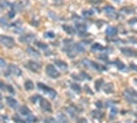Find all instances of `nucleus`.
<instances>
[{
    "label": "nucleus",
    "instance_id": "f257e3e1",
    "mask_svg": "<svg viewBox=\"0 0 137 123\" xmlns=\"http://www.w3.org/2000/svg\"><path fill=\"white\" fill-rule=\"evenodd\" d=\"M45 72H47V75L52 79H56V78L61 77V71L56 69L55 64H47L45 66Z\"/></svg>",
    "mask_w": 137,
    "mask_h": 123
},
{
    "label": "nucleus",
    "instance_id": "f03ea898",
    "mask_svg": "<svg viewBox=\"0 0 137 123\" xmlns=\"http://www.w3.org/2000/svg\"><path fill=\"white\" fill-rule=\"evenodd\" d=\"M0 44L4 45L6 48H14L15 47V40L11 36H0Z\"/></svg>",
    "mask_w": 137,
    "mask_h": 123
},
{
    "label": "nucleus",
    "instance_id": "7ed1b4c3",
    "mask_svg": "<svg viewBox=\"0 0 137 123\" xmlns=\"http://www.w3.org/2000/svg\"><path fill=\"white\" fill-rule=\"evenodd\" d=\"M37 88L41 90V92H44L45 94H48L51 98H55L56 96H58V93L55 92V89H52V88H50V86H47V85H44V83H37Z\"/></svg>",
    "mask_w": 137,
    "mask_h": 123
},
{
    "label": "nucleus",
    "instance_id": "20e7f679",
    "mask_svg": "<svg viewBox=\"0 0 137 123\" xmlns=\"http://www.w3.org/2000/svg\"><path fill=\"white\" fill-rule=\"evenodd\" d=\"M123 96L130 104H137V92H134L133 89H126L123 92Z\"/></svg>",
    "mask_w": 137,
    "mask_h": 123
},
{
    "label": "nucleus",
    "instance_id": "39448f33",
    "mask_svg": "<svg viewBox=\"0 0 137 123\" xmlns=\"http://www.w3.org/2000/svg\"><path fill=\"white\" fill-rule=\"evenodd\" d=\"M82 63H84L85 66H88V67H91V69H93V70H96V71H106L107 70L106 66H102V64H99V63H96V62H93V60H84Z\"/></svg>",
    "mask_w": 137,
    "mask_h": 123
},
{
    "label": "nucleus",
    "instance_id": "423d86ee",
    "mask_svg": "<svg viewBox=\"0 0 137 123\" xmlns=\"http://www.w3.org/2000/svg\"><path fill=\"white\" fill-rule=\"evenodd\" d=\"M25 66H26L28 70H30L33 72H40V70H41V64L39 63V62H36V60H29V62H26Z\"/></svg>",
    "mask_w": 137,
    "mask_h": 123
},
{
    "label": "nucleus",
    "instance_id": "0eeeda50",
    "mask_svg": "<svg viewBox=\"0 0 137 123\" xmlns=\"http://www.w3.org/2000/svg\"><path fill=\"white\" fill-rule=\"evenodd\" d=\"M104 12L107 14V16H108V18L118 19V11L112 7V5H106V7H104Z\"/></svg>",
    "mask_w": 137,
    "mask_h": 123
},
{
    "label": "nucleus",
    "instance_id": "6e6552de",
    "mask_svg": "<svg viewBox=\"0 0 137 123\" xmlns=\"http://www.w3.org/2000/svg\"><path fill=\"white\" fill-rule=\"evenodd\" d=\"M121 52H122L123 55H126V56H129V58H136V56H137V51H136L134 48L122 47V48H121Z\"/></svg>",
    "mask_w": 137,
    "mask_h": 123
},
{
    "label": "nucleus",
    "instance_id": "1a4fd4ad",
    "mask_svg": "<svg viewBox=\"0 0 137 123\" xmlns=\"http://www.w3.org/2000/svg\"><path fill=\"white\" fill-rule=\"evenodd\" d=\"M74 27H75V32H77V34H80V36H86L88 26H86L85 23H77Z\"/></svg>",
    "mask_w": 137,
    "mask_h": 123
},
{
    "label": "nucleus",
    "instance_id": "9d476101",
    "mask_svg": "<svg viewBox=\"0 0 137 123\" xmlns=\"http://www.w3.org/2000/svg\"><path fill=\"white\" fill-rule=\"evenodd\" d=\"M8 72H11V74H13V75H15V77H21V75H22V70H21L17 64H10V66H8Z\"/></svg>",
    "mask_w": 137,
    "mask_h": 123
},
{
    "label": "nucleus",
    "instance_id": "9b49d317",
    "mask_svg": "<svg viewBox=\"0 0 137 123\" xmlns=\"http://www.w3.org/2000/svg\"><path fill=\"white\" fill-rule=\"evenodd\" d=\"M63 52H66L67 56H69L70 59H74V58L77 56V52L74 51V48H73V42H71V47H69V45L64 47V48H63Z\"/></svg>",
    "mask_w": 137,
    "mask_h": 123
},
{
    "label": "nucleus",
    "instance_id": "f8f14e48",
    "mask_svg": "<svg viewBox=\"0 0 137 123\" xmlns=\"http://www.w3.org/2000/svg\"><path fill=\"white\" fill-rule=\"evenodd\" d=\"M40 107H41V109H43L44 112H52L51 103H50L48 100H43V98H41V101H40Z\"/></svg>",
    "mask_w": 137,
    "mask_h": 123
},
{
    "label": "nucleus",
    "instance_id": "ddd939ff",
    "mask_svg": "<svg viewBox=\"0 0 137 123\" xmlns=\"http://www.w3.org/2000/svg\"><path fill=\"white\" fill-rule=\"evenodd\" d=\"M53 64L56 66V69H58V70H64V71H66V70L69 69V64L66 63V62L61 60V59H55V62H53Z\"/></svg>",
    "mask_w": 137,
    "mask_h": 123
},
{
    "label": "nucleus",
    "instance_id": "4468645a",
    "mask_svg": "<svg viewBox=\"0 0 137 123\" xmlns=\"http://www.w3.org/2000/svg\"><path fill=\"white\" fill-rule=\"evenodd\" d=\"M34 45L37 47L39 49H41V51H44L45 55H51V51H48V45H47L45 42H43V41H34Z\"/></svg>",
    "mask_w": 137,
    "mask_h": 123
},
{
    "label": "nucleus",
    "instance_id": "2eb2a0df",
    "mask_svg": "<svg viewBox=\"0 0 137 123\" xmlns=\"http://www.w3.org/2000/svg\"><path fill=\"white\" fill-rule=\"evenodd\" d=\"M80 111V108H77V105H74V104H70L69 107H66V112L70 115V116H73V118H75V114Z\"/></svg>",
    "mask_w": 137,
    "mask_h": 123
},
{
    "label": "nucleus",
    "instance_id": "dca6fc26",
    "mask_svg": "<svg viewBox=\"0 0 137 123\" xmlns=\"http://www.w3.org/2000/svg\"><path fill=\"white\" fill-rule=\"evenodd\" d=\"M6 103H7V105H8L10 108H13V109L18 108V101L15 100V98H14V97H11V96H8V97H6Z\"/></svg>",
    "mask_w": 137,
    "mask_h": 123
},
{
    "label": "nucleus",
    "instance_id": "f3484780",
    "mask_svg": "<svg viewBox=\"0 0 137 123\" xmlns=\"http://www.w3.org/2000/svg\"><path fill=\"white\" fill-rule=\"evenodd\" d=\"M106 34L108 36V37H117L118 34V29L115 26H108L106 29Z\"/></svg>",
    "mask_w": 137,
    "mask_h": 123
},
{
    "label": "nucleus",
    "instance_id": "a211bd4d",
    "mask_svg": "<svg viewBox=\"0 0 137 123\" xmlns=\"http://www.w3.org/2000/svg\"><path fill=\"white\" fill-rule=\"evenodd\" d=\"M73 48H74V51L77 53H84L85 52V48H84V45H82L81 42H73Z\"/></svg>",
    "mask_w": 137,
    "mask_h": 123
},
{
    "label": "nucleus",
    "instance_id": "6ab92c4d",
    "mask_svg": "<svg viewBox=\"0 0 137 123\" xmlns=\"http://www.w3.org/2000/svg\"><path fill=\"white\" fill-rule=\"evenodd\" d=\"M26 52H28V55H30L32 58H36V59H37V58H40V52H39V51H37V49H36V48H32V47H29V48L26 49Z\"/></svg>",
    "mask_w": 137,
    "mask_h": 123
},
{
    "label": "nucleus",
    "instance_id": "aec40b11",
    "mask_svg": "<svg viewBox=\"0 0 137 123\" xmlns=\"http://www.w3.org/2000/svg\"><path fill=\"white\" fill-rule=\"evenodd\" d=\"M34 34H25V36H21L19 37V41L21 42H30V41H34Z\"/></svg>",
    "mask_w": 137,
    "mask_h": 123
},
{
    "label": "nucleus",
    "instance_id": "412c9836",
    "mask_svg": "<svg viewBox=\"0 0 137 123\" xmlns=\"http://www.w3.org/2000/svg\"><path fill=\"white\" fill-rule=\"evenodd\" d=\"M62 29H63L67 34H70V36H73V34L77 33V32H75V27H74V26H70V25H63Z\"/></svg>",
    "mask_w": 137,
    "mask_h": 123
},
{
    "label": "nucleus",
    "instance_id": "4be33fe9",
    "mask_svg": "<svg viewBox=\"0 0 137 123\" xmlns=\"http://www.w3.org/2000/svg\"><path fill=\"white\" fill-rule=\"evenodd\" d=\"M102 89L104 90V93H107V94L114 93V85H112V83H104Z\"/></svg>",
    "mask_w": 137,
    "mask_h": 123
},
{
    "label": "nucleus",
    "instance_id": "5701e85b",
    "mask_svg": "<svg viewBox=\"0 0 137 123\" xmlns=\"http://www.w3.org/2000/svg\"><path fill=\"white\" fill-rule=\"evenodd\" d=\"M134 8L133 7H122L121 8V14H123V15H132V14H134Z\"/></svg>",
    "mask_w": 137,
    "mask_h": 123
},
{
    "label": "nucleus",
    "instance_id": "b1692460",
    "mask_svg": "<svg viewBox=\"0 0 137 123\" xmlns=\"http://www.w3.org/2000/svg\"><path fill=\"white\" fill-rule=\"evenodd\" d=\"M32 112H30V109H29L26 105H22V107H19V115L21 116H25V118H26V116L28 115H30Z\"/></svg>",
    "mask_w": 137,
    "mask_h": 123
},
{
    "label": "nucleus",
    "instance_id": "393cba45",
    "mask_svg": "<svg viewBox=\"0 0 137 123\" xmlns=\"http://www.w3.org/2000/svg\"><path fill=\"white\" fill-rule=\"evenodd\" d=\"M70 88H71V90L74 92V93H81V90H82V88L78 85V83H75V82H70Z\"/></svg>",
    "mask_w": 137,
    "mask_h": 123
},
{
    "label": "nucleus",
    "instance_id": "a878e982",
    "mask_svg": "<svg viewBox=\"0 0 137 123\" xmlns=\"http://www.w3.org/2000/svg\"><path fill=\"white\" fill-rule=\"evenodd\" d=\"M91 49H92V51H95V52H103L104 51V47L102 44H99V42H93Z\"/></svg>",
    "mask_w": 137,
    "mask_h": 123
},
{
    "label": "nucleus",
    "instance_id": "bb28decb",
    "mask_svg": "<svg viewBox=\"0 0 137 123\" xmlns=\"http://www.w3.org/2000/svg\"><path fill=\"white\" fill-rule=\"evenodd\" d=\"M92 116L95 119H99V120H102L103 118H104V115H103V112L100 109H95V111H92Z\"/></svg>",
    "mask_w": 137,
    "mask_h": 123
},
{
    "label": "nucleus",
    "instance_id": "cd10ccee",
    "mask_svg": "<svg viewBox=\"0 0 137 123\" xmlns=\"http://www.w3.org/2000/svg\"><path fill=\"white\" fill-rule=\"evenodd\" d=\"M103 85H104V79L99 78V79H96V81H95V89H96L97 92H99V90H102Z\"/></svg>",
    "mask_w": 137,
    "mask_h": 123
},
{
    "label": "nucleus",
    "instance_id": "c85d7f7f",
    "mask_svg": "<svg viewBox=\"0 0 137 123\" xmlns=\"http://www.w3.org/2000/svg\"><path fill=\"white\" fill-rule=\"evenodd\" d=\"M78 75H80V78H81V79H84V81H91V79H92V77L89 75L88 72H85L84 70H82V71L78 74Z\"/></svg>",
    "mask_w": 137,
    "mask_h": 123
},
{
    "label": "nucleus",
    "instance_id": "c756f323",
    "mask_svg": "<svg viewBox=\"0 0 137 123\" xmlns=\"http://www.w3.org/2000/svg\"><path fill=\"white\" fill-rule=\"evenodd\" d=\"M23 86H25V89H26V90H29V92L34 89V83H33V81H30V79L25 81V85H23Z\"/></svg>",
    "mask_w": 137,
    "mask_h": 123
},
{
    "label": "nucleus",
    "instance_id": "7c9ffc66",
    "mask_svg": "<svg viewBox=\"0 0 137 123\" xmlns=\"http://www.w3.org/2000/svg\"><path fill=\"white\" fill-rule=\"evenodd\" d=\"M95 14V10H82V15L85 18H92Z\"/></svg>",
    "mask_w": 137,
    "mask_h": 123
},
{
    "label": "nucleus",
    "instance_id": "2f4dec72",
    "mask_svg": "<svg viewBox=\"0 0 137 123\" xmlns=\"http://www.w3.org/2000/svg\"><path fill=\"white\" fill-rule=\"evenodd\" d=\"M34 122H37V118H36L34 115H28L26 116V119H25V123H34Z\"/></svg>",
    "mask_w": 137,
    "mask_h": 123
},
{
    "label": "nucleus",
    "instance_id": "473e14b6",
    "mask_svg": "<svg viewBox=\"0 0 137 123\" xmlns=\"http://www.w3.org/2000/svg\"><path fill=\"white\" fill-rule=\"evenodd\" d=\"M115 66H117L121 71H128V70H126V66H125L122 62H119V60H115Z\"/></svg>",
    "mask_w": 137,
    "mask_h": 123
},
{
    "label": "nucleus",
    "instance_id": "72a5a7b5",
    "mask_svg": "<svg viewBox=\"0 0 137 123\" xmlns=\"http://www.w3.org/2000/svg\"><path fill=\"white\" fill-rule=\"evenodd\" d=\"M56 119H58L59 123H67V118H66V116H64L63 114H58Z\"/></svg>",
    "mask_w": 137,
    "mask_h": 123
},
{
    "label": "nucleus",
    "instance_id": "f704fd0d",
    "mask_svg": "<svg viewBox=\"0 0 137 123\" xmlns=\"http://www.w3.org/2000/svg\"><path fill=\"white\" fill-rule=\"evenodd\" d=\"M30 101H32V103H34V104L40 103V101H41V96H39V94H36V96H32V97H30Z\"/></svg>",
    "mask_w": 137,
    "mask_h": 123
},
{
    "label": "nucleus",
    "instance_id": "c9c22d12",
    "mask_svg": "<svg viewBox=\"0 0 137 123\" xmlns=\"http://www.w3.org/2000/svg\"><path fill=\"white\" fill-rule=\"evenodd\" d=\"M6 90H8V93H10L11 96H14V94H15V89H14L11 85H7V83H6Z\"/></svg>",
    "mask_w": 137,
    "mask_h": 123
},
{
    "label": "nucleus",
    "instance_id": "e433bc0d",
    "mask_svg": "<svg viewBox=\"0 0 137 123\" xmlns=\"http://www.w3.org/2000/svg\"><path fill=\"white\" fill-rule=\"evenodd\" d=\"M44 37H45V38H55V33H53V32H51V30H50V32H45L44 33Z\"/></svg>",
    "mask_w": 137,
    "mask_h": 123
},
{
    "label": "nucleus",
    "instance_id": "4c0bfd02",
    "mask_svg": "<svg viewBox=\"0 0 137 123\" xmlns=\"http://www.w3.org/2000/svg\"><path fill=\"white\" fill-rule=\"evenodd\" d=\"M44 123H59V122H58V119L50 116V118H45V119H44Z\"/></svg>",
    "mask_w": 137,
    "mask_h": 123
},
{
    "label": "nucleus",
    "instance_id": "58836bf2",
    "mask_svg": "<svg viewBox=\"0 0 137 123\" xmlns=\"http://www.w3.org/2000/svg\"><path fill=\"white\" fill-rule=\"evenodd\" d=\"M97 59L100 62H104V63H108V59H107V55H99Z\"/></svg>",
    "mask_w": 137,
    "mask_h": 123
},
{
    "label": "nucleus",
    "instance_id": "ea45409f",
    "mask_svg": "<svg viewBox=\"0 0 137 123\" xmlns=\"http://www.w3.org/2000/svg\"><path fill=\"white\" fill-rule=\"evenodd\" d=\"M7 18H8V19H13V18H15V10L11 8L8 11V14H7Z\"/></svg>",
    "mask_w": 137,
    "mask_h": 123
},
{
    "label": "nucleus",
    "instance_id": "a19ab883",
    "mask_svg": "<svg viewBox=\"0 0 137 123\" xmlns=\"http://www.w3.org/2000/svg\"><path fill=\"white\" fill-rule=\"evenodd\" d=\"M0 23H2L3 26H8V18H7V16L2 18V19H0Z\"/></svg>",
    "mask_w": 137,
    "mask_h": 123
},
{
    "label": "nucleus",
    "instance_id": "79ce46f5",
    "mask_svg": "<svg viewBox=\"0 0 137 123\" xmlns=\"http://www.w3.org/2000/svg\"><path fill=\"white\" fill-rule=\"evenodd\" d=\"M117 114H118V109H117L115 107H111V116H110V119H112Z\"/></svg>",
    "mask_w": 137,
    "mask_h": 123
},
{
    "label": "nucleus",
    "instance_id": "37998d69",
    "mask_svg": "<svg viewBox=\"0 0 137 123\" xmlns=\"http://www.w3.org/2000/svg\"><path fill=\"white\" fill-rule=\"evenodd\" d=\"M95 105H96V108H97V109H102V108L104 107V104H103L102 101H99V100H97L96 103H95Z\"/></svg>",
    "mask_w": 137,
    "mask_h": 123
},
{
    "label": "nucleus",
    "instance_id": "c03bdc74",
    "mask_svg": "<svg viewBox=\"0 0 137 123\" xmlns=\"http://www.w3.org/2000/svg\"><path fill=\"white\" fill-rule=\"evenodd\" d=\"M7 67V63H6V60L0 58V69H6Z\"/></svg>",
    "mask_w": 137,
    "mask_h": 123
},
{
    "label": "nucleus",
    "instance_id": "a18cd8bd",
    "mask_svg": "<svg viewBox=\"0 0 137 123\" xmlns=\"http://www.w3.org/2000/svg\"><path fill=\"white\" fill-rule=\"evenodd\" d=\"M84 90H85V93H88V94H93V93H95V92H92V89H91V88H89V86H88V85H86V86H85V88H84Z\"/></svg>",
    "mask_w": 137,
    "mask_h": 123
},
{
    "label": "nucleus",
    "instance_id": "49530a36",
    "mask_svg": "<svg viewBox=\"0 0 137 123\" xmlns=\"http://www.w3.org/2000/svg\"><path fill=\"white\" fill-rule=\"evenodd\" d=\"M75 123H88V120L85 118H77L75 119Z\"/></svg>",
    "mask_w": 137,
    "mask_h": 123
},
{
    "label": "nucleus",
    "instance_id": "de8ad7c7",
    "mask_svg": "<svg viewBox=\"0 0 137 123\" xmlns=\"http://www.w3.org/2000/svg\"><path fill=\"white\" fill-rule=\"evenodd\" d=\"M89 3L96 5V4H99V3H103V0H89Z\"/></svg>",
    "mask_w": 137,
    "mask_h": 123
},
{
    "label": "nucleus",
    "instance_id": "09e8293b",
    "mask_svg": "<svg viewBox=\"0 0 137 123\" xmlns=\"http://www.w3.org/2000/svg\"><path fill=\"white\" fill-rule=\"evenodd\" d=\"M128 23H129V25H132V26H133V25H136V23H137V18H133V19H129V21H128Z\"/></svg>",
    "mask_w": 137,
    "mask_h": 123
},
{
    "label": "nucleus",
    "instance_id": "8fccbe9b",
    "mask_svg": "<svg viewBox=\"0 0 137 123\" xmlns=\"http://www.w3.org/2000/svg\"><path fill=\"white\" fill-rule=\"evenodd\" d=\"M6 120H7V118L4 115H0V123H6Z\"/></svg>",
    "mask_w": 137,
    "mask_h": 123
},
{
    "label": "nucleus",
    "instance_id": "3c124183",
    "mask_svg": "<svg viewBox=\"0 0 137 123\" xmlns=\"http://www.w3.org/2000/svg\"><path fill=\"white\" fill-rule=\"evenodd\" d=\"M50 16L52 18V19H58V16H56V14H53L52 11H50Z\"/></svg>",
    "mask_w": 137,
    "mask_h": 123
},
{
    "label": "nucleus",
    "instance_id": "603ef678",
    "mask_svg": "<svg viewBox=\"0 0 137 123\" xmlns=\"http://www.w3.org/2000/svg\"><path fill=\"white\" fill-rule=\"evenodd\" d=\"M130 69H132V70H134V71H137V64H133V63H130Z\"/></svg>",
    "mask_w": 137,
    "mask_h": 123
},
{
    "label": "nucleus",
    "instance_id": "864d4df0",
    "mask_svg": "<svg viewBox=\"0 0 137 123\" xmlns=\"http://www.w3.org/2000/svg\"><path fill=\"white\" fill-rule=\"evenodd\" d=\"M0 89H2V90H6V83H3L2 81H0Z\"/></svg>",
    "mask_w": 137,
    "mask_h": 123
},
{
    "label": "nucleus",
    "instance_id": "5fc2aeb1",
    "mask_svg": "<svg viewBox=\"0 0 137 123\" xmlns=\"http://www.w3.org/2000/svg\"><path fill=\"white\" fill-rule=\"evenodd\" d=\"M129 42H133V44H137V38H132V37H130V38H129Z\"/></svg>",
    "mask_w": 137,
    "mask_h": 123
},
{
    "label": "nucleus",
    "instance_id": "6e6d98bb",
    "mask_svg": "<svg viewBox=\"0 0 137 123\" xmlns=\"http://www.w3.org/2000/svg\"><path fill=\"white\" fill-rule=\"evenodd\" d=\"M4 7H6V5H4V3H2V2H0V12H2V11L4 10Z\"/></svg>",
    "mask_w": 137,
    "mask_h": 123
},
{
    "label": "nucleus",
    "instance_id": "4d7b16f0",
    "mask_svg": "<svg viewBox=\"0 0 137 123\" xmlns=\"http://www.w3.org/2000/svg\"><path fill=\"white\" fill-rule=\"evenodd\" d=\"M2 98H3V96H2V92H0V101H2Z\"/></svg>",
    "mask_w": 137,
    "mask_h": 123
},
{
    "label": "nucleus",
    "instance_id": "13d9d810",
    "mask_svg": "<svg viewBox=\"0 0 137 123\" xmlns=\"http://www.w3.org/2000/svg\"><path fill=\"white\" fill-rule=\"evenodd\" d=\"M114 2H117V3H118V2H119V0H114Z\"/></svg>",
    "mask_w": 137,
    "mask_h": 123
},
{
    "label": "nucleus",
    "instance_id": "bf43d9fd",
    "mask_svg": "<svg viewBox=\"0 0 137 123\" xmlns=\"http://www.w3.org/2000/svg\"><path fill=\"white\" fill-rule=\"evenodd\" d=\"M56 2H61V0H56Z\"/></svg>",
    "mask_w": 137,
    "mask_h": 123
},
{
    "label": "nucleus",
    "instance_id": "052dcab7",
    "mask_svg": "<svg viewBox=\"0 0 137 123\" xmlns=\"http://www.w3.org/2000/svg\"><path fill=\"white\" fill-rule=\"evenodd\" d=\"M136 83H137V79H136Z\"/></svg>",
    "mask_w": 137,
    "mask_h": 123
},
{
    "label": "nucleus",
    "instance_id": "680f3d73",
    "mask_svg": "<svg viewBox=\"0 0 137 123\" xmlns=\"http://www.w3.org/2000/svg\"><path fill=\"white\" fill-rule=\"evenodd\" d=\"M136 123H137V120H136Z\"/></svg>",
    "mask_w": 137,
    "mask_h": 123
}]
</instances>
